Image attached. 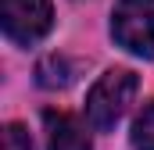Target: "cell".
I'll list each match as a JSON object with an SVG mask.
<instances>
[{"instance_id":"obj_1","label":"cell","mask_w":154,"mask_h":150,"mask_svg":"<svg viewBox=\"0 0 154 150\" xmlns=\"http://www.w3.org/2000/svg\"><path fill=\"white\" fill-rule=\"evenodd\" d=\"M133 97H136V75L129 68L104 72L93 82V89L86 93V122H90V129H97V132L115 129L122 122V114L129 111Z\"/></svg>"},{"instance_id":"obj_2","label":"cell","mask_w":154,"mask_h":150,"mask_svg":"<svg viewBox=\"0 0 154 150\" xmlns=\"http://www.w3.org/2000/svg\"><path fill=\"white\" fill-rule=\"evenodd\" d=\"M111 36L136 57L154 54V0H118L111 14Z\"/></svg>"},{"instance_id":"obj_3","label":"cell","mask_w":154,"mask_h":150,"mask_svg":"<svg viewBox=\"0 0 154 150\" xmlns=\"http://www.w3.org/2000/svg\"><path fill=\"white\" fill-rule=\"evenodd\" d=\"M0 18L7 39H14L18 46H29L50 32L54 11H50V0H4Z\"/></svg>"},{"instance_id":"obj_4","label":"cell","mask_w":154,"mask_h":150,"mask_svg":"<svg viewBox=\"0 0 154 150\" xmlns=\"http://www.w3.org/2000/svg\"><path fill=\"white\" fill-rule=\"evenodd\" d=\"M47 125V150H93L86 125L65 111H43Z\"/></svg>"},{"instance_id":"obj_5","label":"cell","mask_w":154,"mask_h":150,"mask_svg":"<svg viewBox=\"0 0 154 150\" xmlns=\"http://www.w3.org/2000/svg\"><path fill=\"white\" fill-rule=\"evenodd\" d=\"M36 82L43 89H57V86H68L72 82V64L65 61V57H57V54H50V57H43L36 68Z\"/></svg>"},{"instance_id":"obj_6","label":"cell","mask_w":154,"mask_h":150,"mask_svg":"<svg viewBox=\"0 0 154 150\" xmlns=\"http://www.w3.org/2000/svg\"><path fill=\"white\" fill-rule=\"evenodd\" d=\"M133 147L136 150H154V100L133 122Z\"/></svg>"},{"instance_id":"obj_7","label":"cell","mask_w":154,"mask_h":150,"mask_svg":"<svg viewBox=\"0 0 154 150\" xmlns=\"http://www.w3.org/2000/svg\"><path fill=\"white\" fill-rule=\"evenodd\" d=\"M4 150H32V140H29L25 125L11 122V125L4 129Z\"/></svg>"}]
</instances>
